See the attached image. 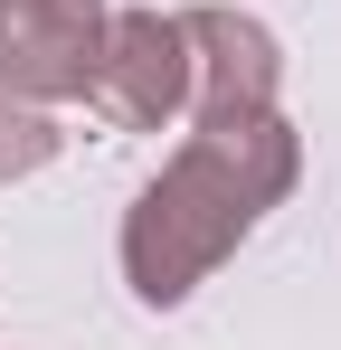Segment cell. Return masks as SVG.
<instances>
[{"mask_svg":"<svg viewBox=\"0 0 341 350\" xmlns=\"http://www.w3.org/2000/svg\"><path fill=\"white\" fill-rule=\"evenodd\" d=\"M105 0H0V85L19 105H86Z\"/></svg>","mask_w":341,"mask_h":350,"instance_id":"cell-3","label":"cell"},{"mask_svg":"<svg viewBox=\"0 0 341 350\" xmlns=\"http://www.w3.org/2000/svg\"><path fill=\"white\" fill-rule=\"evenodd\" d=\"M57 152H66L57 114H48V105H19V95L0 85V189H10V180H38Z\"/></svg>","mask_w":341,"mask_h":350,"instance_id":"cell-5","label":"cell"},{"mask_svg":"<svg viewBox=\"0 0 341 350\" xmlns=\"http://www.w3.org/2000/svg\"><path fill=\"white\" fill-rule=\"evenodd\" d=\"M180 38H190V114H266L284 95V48L266 19L199 0L180 10Z\"/></svg>","mask_w":341,"mask_h":350,"instance_id":"cell-4","label":"cell"},{"mask_svg":"<svg viewBox=\"0 0 341 350\" xmlns=\"http://www.w3.org/2000/svg\"><path fill=\"white\" fill-rule=\"evenodd\" d=\"M86 105L114 133H162L190 114V38L180 10H105V48L86 76Z\"/></svg>","mask_w":341,"mask_h":350,"instance_id":"cell-2","label":"cell"},{"mask_svg":"<svg viewBox=\"0 0 341 350\" xmlns=\"http://www.w3.org/2000/svg\"><path fill=\"white\" fill-rule=\"evenodd\" d=\"M294 180H303V133L275 105L266 114H190V142L123 208V284H133V303H152V312L190 303L256 237V218L294 199Z\"/></svg>","mask_w":341,"mask_h":350,"instance_id":"cell-1","label":"cell"}]
</instances>
